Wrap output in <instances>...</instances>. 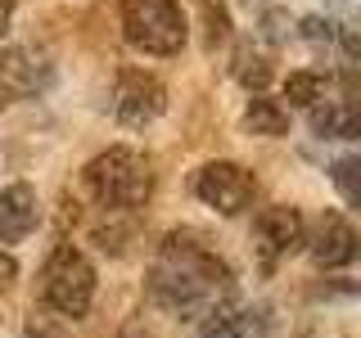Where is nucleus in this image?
Listing matches in <instances>:
<instances>
[{"label":"nucleus","instance_id":"1","mask_svg":"<svg viewBox=\"0 0 361 338\" xmlns=\"http://www.w3.org/2000/svg\"><path fill=\"white\" fill-rule=\"evenodd\" d=\"M235 280L231 266L199 239L195 230H172L158 244V257L149 266V298L176 320H199L212 307L231 302Z\"/></svg>","mask_w":361,"mask_h":338},{"label":"nucleus","instance_id":"2","mask_svg":"<svg viewBox=\"0 0 361 338\" xmlns=\"http://www.w3.org/2000/svg\"><path fill=\"white\" fill-rule=\"evenodd\" d=\"M86 189L109 212H135L154 194V163L131 144H113L86 163Z\"/></svg>","mask_w":361,"mask_h":338},{"label":"nucleus","instance_id":"3","mask_svg":"<svg viewBox=\"0 0 361 338\" xmlns=\"http://www.w3.org/2000/svg\"><path fill=\"white\" fill-rule=\"evenodd\" d=\"M41 302L45 311L63 320H82L95 302V266L77 244H54V253L41 266Z\"/></svg>","mask_w":361,"mask_h":338},{"label":"nucleus","instance_id":"4","mask_svg":"<svg viewBox=\"0 0 361 338\" xmlns=\"http://www.w3.org/2000/svg\"><path fill=\"white\" fill-rule=\"evenodd\" d=\"M122 27L145 54H176L190 32L176 0H122Z\"/></svg>","mask_w":361,"mask_h":338},{"label":"nucleus","instance_id":"5","mask_svg":"<svg viewBox=\"0 0 361 338\" xmlns=\"http://www.w3.org/2000/svg\"><path fill=\"white\" fill-rule=\"evenodd\" d=\"M195 194L208 208H217L221 217H240L257 199V176L240 163H203L195 176Z\"/></svg>","mask_w":361,"mask_h":338},{"label":"nucleus","instance_id":"6","mask_svg":"<svg viewBox=\"0 0 361 338\" xmlns=\"http://www.w3.org/2000/svg\"><path fill=\"white\" fill-rule=\"evenodd\" d=\"M163 108H167V90L154 73L127 68V73L118 77V86H113V113H118V122H127V127H149Z\"/></svg>","mask_w":361,"mask_h":338},{"label":"nucleus","instance_id":"7","mask_svg":"<svg viewBox=\"0 0 361 338\" xmlns=\"http://www.w3.org/2000/svg\"><path fill=\"white\" fill-rule=\"evenodd\" d=\"M253 239L262 248L267 262H280V257L298 253L307 244V225H302V212L289 208V203H276V208H262L253 221Z\"/></svg>","mask_w":361,"mask_h":338},{"label":"nucleus","instance_id":"8","mask_svg":"<svg viewBox=\"0 0 361 338\" xmlns=\"http://www.w3.org/2000/svg\"><path fill=\"white\" fill-rule=\"evenodd\" d=\"M307 248H312L316 266H325V270L353 266L357 262V230H353V221H348L343 212H321Z\"/></svg>","mask_w":361,"mask_h":338},{"label":"nucleus","instance_id":"9","mask_svg":"<svg viewBox=\"0 0 361 338\" xmlns=\"http://www.w3.org/2000/svg\"><path fill=\"white\" fill-rule=\"evenodd\" d=\"M267 334V311L248 307V302H221L203 315V325L195 330V338H262Z\"/></svg>","mask_w":361,"mask_h":338},{"label":"nucleus","instance_id":"10","mask_svg":"<svg viewBox=\"0 0 361 338\" xmlns=\"http://www.w3.org/2000/svg\"><path fill=\"white\" fill-rule=\"evenodd\" d=\"M37 221H41V203L27 180H14V185L0 189V244L27 239L37 230Z\"/></svg>","mask_w":361,"mask_h":338},{"label":"nucleus","instance_id":"11","mask_svg":"<svg viewBox=\"0 0 361 338\" xmlns=\"http://www.w3.org/2000/svg\"><path fill=\"white\" fill-rule=\"evenodd\" d=\"M37 86H41L37 59L27 50H18V45H0V108L23 99V95H32Z\"/></svg>","mask_w":361,"mask_h":338},{"label":"nucleus","instance_id":"12","mask_svg":"<svg viewBox=\"0 0 361 338\" xmlns=\"http://www.w3.org/2000/svg\"><path fill=\"white\" fill-rule=\"evenodd\" d=\"M357 127H361V118H357L353 99H321L312 108V131L325 135V140H353Z\"/></svg>","mask_w":361,"mask_h":338},{"label":"nucleus","instance_id":"13","mask_svg":"<svg viewBox=\"0 0 361 338\" xmlns=\"http://www.w3.org/2000/svg\"><path fill=\"white\" fill-rule=\"evenodd\" d=\"M244 127L253 135H285L289 131V108L271 95H253L244 108Z\"/></svg>","mask_w":361,"mask_h":338},{"label":"nucleus","instance_id":"14","mask_svg":"<svg viewBox=\"0 0 361 338\" xmlns=\"http://www.w3.org/2000/svg\"><path fill=\"white\" fill-rule=\"evenodd\" d=\"M325 95H330V73H316V68H298V73H289V82H285V99H289V104L316 108Z\"/></svg>","mask_w":361,"mask_h":338},{"label":"nucleus","instance_id":"15","mask_svg":"<svg viewBox=\"0 0 361 338\" xmlns=\"http://www.w3.org/2000/svg\"><path fill=\"white\" fill-rule=\"evenodd\" d=\"M235 77H240L244 86H253L257 95H262V86L271 82V63L262 59V54H248V50H240V59H235Z\"/></svg>","mask_w":361,"mask_h":338},{"label":"nucleus","instance_id":"16","mask_svg":"<svg viewBox=\"0 0 361 338\" xmlns=\"http://www.w3.org/2000/svg\"><path fill=\"white\" fill-rule=\"evenodd\" d=\"M357 167H361V163H357L353 154L334 163V185H338V194H343L348 208H357V203H361V189H357Z\"/></svg>","mask_w":361,"mask_h":338},{"label":"nucleus","instance_id":"17","mask_svg":"<svg viewBox=\"0 0 361 338\" xmlns=\"http://www.w3.org/2000/svg\"><path fill=\"white\" fill-rule=\"evenodd\" d=\"M302 37H307V41H316V45H321V41H334V23L330 18H302Z\"/></svg>","mask_w":361,"mask_h":338},{"label":"nucleus","instance_id":"18","mask_svg":"<svg viewBox=\"0 0 361 338\" xmlns=\"http://www.w3.org/2000/svg\"><path fill=\"white\" fill-rule=\"evenodd\" d=\"M14 280H18V262H14V253H5V248H0V298L14 289Z\"/></svg>","mask_w":361,"mask_h":338},{"label":"nucleus","instance_id":"19","mask_svg":"<svg viewBox=\"0 0 361 338\" xmlns=\"http://www.w3.org/2000/svg\"><path fill=\"white\" fill-rule=\"evenodd\" d=\"M27 338H63V330L54 320H45V315H32V320H27Z\"/></svg>","mask_w":361,"mask_h":338},{"label":"nucleus","instance_id":"20","mask_svg":"<svg viewBox=\"0 0 361 338\" xmlns=\"http://www.w3.org/2000/svg\"><path fill=\"white\" fill-rule=\"evenodd\" d=\"M14 9H18V0H0V32L9 27V18H14Z\"/></svg>","mask_w":361,"mask_h":338},{"label":"nucleus","instance_id":"21","mask_svg":"<svg viewBox=\"0 0 361 338\" xmlns=\"http://www.w3.org/2000/svg\"><path fill=\"white\" fill-rule=\"evenodd\" d=\"M122 338H154V334L145 330V325H127V330H122Z\"/></svg>","mask_w":361,"mask_h":338}]
</instances>
